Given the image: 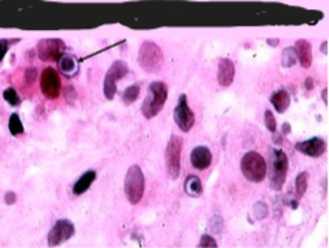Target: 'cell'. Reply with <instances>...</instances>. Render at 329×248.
Instances as JSON below:
<instances>
[{"mask_svg":"<svg viewBox=\"0 0 329 248\" xmlns=\"http://www.w3.org/2000/svg\"><path fill=\"white\" fill-rule=\"evenodd\" d=\"M198 247H211V248H216L218 247V243H216V240L212 238V236H209V235H204L200 240V243H198Z\"/></svg>","mask_w":329,"mask_h":248,"instance_id":"cell-28","label":"cell"},{"mask_svg":"<svg viewBox=\"0 0 329 248\" xmlns=\"http://www.w3.org/2000/svg\"><path fill=\"white\" fill-rule=\"evenodd\" d=\"M128 73V66L124 60H115L108 69L104 78V96L112 100L116 93V82L126 77Z\"/></svg>","mask_w":329,"mask_h":248,"instance_id":"cell-7","label":"cell"},{"mask_svg":"<svg viewBox=\"0 0 329 248\" xmlns=\"http://www.w3.org/2000/svg\"><path fill=\"white\" fill-rule=\"evenodd\" d=\"M96 180V172L95 170H88L86 173H84L80 177V180L74 184L73 187V194L75 196H80V195L85 194L88 189L91 188L92 184L95 183Z\"/></svg>","mask_w":329,"mask_h":248,"instance_id":"cell-17","label":"cell"},{"mask_svg":"<svg viewBox=\"0 0 329 248\" xmlns=\"http://www.w3.org/2000/svg\"><path fill=\"white\" fill-rule=\"evenodd\" d=\"M185 192L191 198H198L202 194V183L197 176H187L185 180Z\"/></svg>","mask_w":329,"mask_h":248,"instance_id":"cell-19","label":"cell"},{"mask_svg":"<svg viewBox=\"0 0 329 248\" xmlns=\"http://www.w3.org/2000/svg\"><path fill=\"white\" fill-rule=\"evenodd\" d=\"M8 130L12 136H19L25 132L23 124H22L21 118L18 114H11L10 119H8Z\"/></svg>","mask_w":329,"mask_h":248,"instance_id":"cell-20","label":"cell"},{"mask_svg":"<svg viewBox=\"0 0 329 248\" xmlns=\"http://www.w3.org/2000/svg\"><path fill=\"white\" fill-rule=\"evenodd\" d=\"M288 173V157L283 150H273L271 159L269 184L273 191H282Z\"/></svg>","mask_w":329,"mask_h":248,"instance_id":"cell-5","label":"cell"},{"mask_svg":"<svg viewBox=\"0 0 329 248\" xmlns=\"http://www.w3.org/2000/svg\"><path fill=\"white\" fill-rule=\"evenodd\" d=\"M191 166L197 170H205L212 163V152L208 147L198 146L191 151Z\"/></svg>","mask_w":329,"mask_h":248,"instance_id":"cell-13","label":"cell"},{"mask_svg":"<svg viewBox=\"0 0 329 248\" xmlns=\"http://www.w3.org/2000/svg\"><path fill=\"white\" fill-rule=\"evenodd\" d=\"M297 51L294 47H288L283 51L282 54V65L284 67H292V66L297 63Z\"/></svg>","mask_w":329,"mask_h":248,"instance_id":"cell-23","label":"cell"},{"mask_svg":"<svg viewBox=\"0 0 329 248\" xmlns=\"http://www.w3.org/2000/svg\"><path fill=\"white\" fill-rule=\"evenodd\" d=\"M139 92H141V88L139 85H130L127 86L122 93V99L123 102L126 103V104H131L134 103L139 96Z\"/></svg>","mask_w":329,"mask_h":248,"instance_id":"cell-22","label":"cell"},{"mask_svg":"<svg viewBox=\"0 0 329 248\" xmlns=\"http://www.w3.org/2000/svg\"><path fill=\"white\" fill-rule=\"evenodd\" d=\"M36 77H37V70L34 67H30L26 70V81L27 84H32L36 81Z\"/></svg>","mask_w":329,"mask_h":248,"instance_id":"cell-29","label":"cell"},{"mask_svg":"<svg viewBox=\"0 0 329 248\" xmlns=\"http://www.w3.org/2000/svg\"><path fill=\"white\" fill-rule=\"evenodd\" d=\"M168 99V86L163 81H153L149 84L148 95L141 106V113L146 119L154 118L163 110Z\"/></svg>","mask_w":329,"mask_h":248,"instance_id":"cell-1","label":"cell"},{"mask_svg":"<svg viewBox=\"0 0 329 248\" xmlns=\"http://www.w3.org/2000/svg\"><path fill=\"white\" fill-rule=\"evenodd\" d=\"M295 150L302 152L303 155H308V157L320 158L323 157L327 151V141L321 137H312L309 140L297 143Z\"/></svg>","mask_w":329,"mask_h":248,"instance_id":"cell-12","label":"cell"},{"mask_svg":"<svg viewBox=\"0 0 329 248\" xmlns=\"http://www.w3.org/2000/svg\"><path fill=\"white\" fill-rule=\"evenodd\" d=\"M74 224L69 220H59L48 233V246L56 247L74 236Z\"/></svg>","mask_w":329,"mask_h":248,"instance_id":"cell-11","label":"cell"},{"mask_svg":"<svg viewBox=\"0 0 329 248\" xmlns=\"http://www.w3.org/2000/svg\"><path fill=\"white\" fill-rule=\"evenodd\" d=\"M12 41L16 43V41H19V38L12 40ZM12 41H11V40H7V38H0V63L4 59L5 54H7L8 48H10V43H12Z\"/></svg>","mask_w":329,"mask_h":248,"instance_id":"cell-27","label":"cell"},{"mask_svg":"<svg viewBox=\"0 0 329 248\" xmlns=\"http://www.w3.org/2000/svg\"><path fill=\"white\" fill-rule=\"evenodd\" d=\"M295 51H297V58L303 69H309L313 62V52H312V44L305 38H299L295 41Z\"/></svg>","mask_w":329,"mask_h":248,"instance_id":"cell-15","label":"cell"},{"mask_svg":"<svg viewBox=\"0 0 329 248\" xmlns=\"http://www.w3.org/2000/svg\"><path fill=\"white\" fill-rule=\"evenodd\" d=\"M40 86H41L43 95L47 99L49 100L58 99L60 95V89H62V81H60L58 71L52 67H47L45 70H43L40 77Z\"/></svg>","mask_w":329,"mask_h":248,"instance_id":"cell-9","label":"cell"},{"mask_svg":"<svg viewBox=\"0 0 329 248\" xmlns=\"http://www.w3.org/2000/svg\"><path fill=\"white\" fill-rule=\"evenodd\" d=\"M266 43L269 44L271 47H277L279 43H280V40H279V38H268V40H266Z\"/></svg>","mask_w":329,"mask_h":248,"instance_id":"cell-32","label":"cell"},{"mask_svg":"<svg viewBox=\"0 0 329 248\" xmlns=\"http://www.w3.org/2000/svg\"><path fill=\"white\" fill-rule=\"evenodd\" d=\"M235 78V65L228 58H223L219 60L218 81L221 86H229L234 82Z\"/></svg>","mask_w":329,"mask_h":248,"instance_id":"cell-14","label":"cell"},{"mask_svg":"<svg viewBox=\"0 0 329 248\" xmlns=\"http://www.w3.org/2000/svg\"><path fill=\"white\" fill-rule=\"evenodd\" d=\"M3 99H4L5 102L8 103L10 106H12V107H16V106L21 104L19 95L16 93L14 88H7V89H4V92H3Z\"/></svg>","mask_w":329,"mask_h":248,"instance_id":"cell-24","label":"cell"},{"mask_svg":"<svg viewBox=\"0 0 329 248\" xmlns=\"http://www.w3.org/2000/svg\"><path fill=\"white\" fill-rule=\"evenodd\" d=\"M254 216L257 220H264L268 217V205L264 203V202H258V203H255L254 206Z\"/></svg>","mask_w":329,"mask_h":248,"instance_id":"cell-26","label":"cell"},{"mask_svg":"<svg viewBox=\"0 0 329 248\" xmlns=\"http://www.w3.org/2000/svg\"><path fill=\"white\" fill-rule=\"evenodd\" d=\"M308 183H309L308 172H302L297 178H295V192H297L298 198H302L303 195L306 194V191H308Z\"/></svg>","mask_w":329,"mask_h":248,"instance_id":"cell-21","label":"cell"},{"mask_svg":"<svg viewBox=\"0 0 329 248\" xmlns=\"http://www.w3.org/2000/svg\"><path fill=\"white\" fill-rule=\"evenodd\" d=\"M327 45H328V41H324V43H323V47H321V51H323V54L324 55L328 54V51H327Z\"/></svg>","mask_w":329,"mask_h":248,"instance_id":"cell-34","label":"cell"},{"mask_svg":"<svg viewBox=\"0 0 329 248\" xmlns=\"http://www.w3.org/2000/svg\"><path fill=\"white\" fill-rule=\"evenodd\" d=\"M271 103L277 113L283 114L287 108L290 107V103H291L290 93L286 89H279V91L273 92L271 96Z\"/></svg>","mask_w":329,"mask_h":248,"instance_id":"cell-16","label":"cell"},{"mask_svg":"<svg viewBox=\"0 0 329 248\" xmlns=\"http://www.w3.org/2000/svg\"><path fill=\"white\" fill-rule=\"evenodd\" d=\"M240 170L250 183H262L266 176V162L258 152L249 151L240 159Z\"/></svg>","mask_w":329,"mask_h":248,"instance_id":"cell-2","label":"cell"},{"mask_svg":"<svg viewBox=\"0 0 329 248\" xmlns=\"http://www.w3.org/2000/svg\"><path fill=\"white\" fill-rule=\"evenodd\" d=\"M264 121H265L266 129L269 130L271 133H276V118H275V115H273L271 110H265Z\"/></svg>","mask_w":329,"mask_h":248,"instance_id":"cell-25","label":"cell"},{"mask_svg":"<svg viewBox=\"0 0 329 248\" xmlns=\"http://www.w3.org/2000/svg\"><path fill=\"white\" fill-rule=\"evenodd\" d=\"M305 86H306V89H309V91H312L313 89V80H312V77H308L306 78V81H305Z\"/></svg>","mask_w":329,"mask_h":248,"instance_id":"cell-31","label":"cell"},{"mask_svg":"<svg viewBox=\"0 0 329 248\" xmlns=\"http://www.w3.org/2000/svg\"><path fill=\"white\" fill-rule=\"evenodd\" d=\"M174 121L178 125V128L182 132H190L191 128L194 126L196 122V115L191 111L190 106L187 103L186 95H181L179 102L176 104L175 110H174Z\"/></svg>","mask_w":329,"mask_h":248,"instance_id":"cell-10","label":"cell"},{"mask_svg":"<svg viewBox=\"0 0 329 248\" xmlns=\"http://www.w3.org/2000/svg\"><path fill=\"white\" fill-rule=\"evenodd\" d=\"M138 63L146 73H157L164 63V55L153 41H143L138 51Z\"/></svg>","mask_w":329,"mask_h":248,"instance_id":"cell-3","label":"cell"},{"mask_svg":"<svg viewBox=\"0 0 329 248\" xmlns=\"http://www.w3.org/2000/svg\"><path fill=\"white\" fill-rule=\"evenodd\" d=\"M59 67L60 70L63 71L66 76H74L75 73L78 71V63L73 55L64 54L60 59H59Z\"/></svg>","mask_w":329,"mask_h":248,"instance_id":"cell-18","label":"cell"},{"mask_svg":"<svg viewBox=\"0 0 329 248\" xmlns=\"http://www.w3.org/2000/svg\"><path fill=\"white\" fill-rule=\"evenodd\" d=\"M4 202L5 205L12 206L16 202V194L15 192H12V191H8L7 194L4 195Z\"/></svg>","mask_w":329,"mask_h":248,"instance_id":"cell-30","label":"cell"},{"mask_svg":"<svg viewBox=\"0 0 329 248\" xmlns=\"http://www.w3.org/2000/svg\"><path fill=\"white\" fill-rule=\"evenodd\" d=\"M282 132L284 133V135H288V133L291 132V126H290V124H287V122H286V124H283Z\"/></svg>","mask_w":329,"mask_h":248,"instance_id":"cell-33","label":"cell"},{"mask_svg":"<svg viewBox=\"0 0 329 248\" xmlns=\"http://www.w3.org/2000/svg\"><path fill=\"white\" fill-rule=\"evenodd\" d=\"M66 44L60 38H43L37 44L38 58L44 62H59L64 55Z\"/></svg>","mask_w":329,"mask_h":248,"instance_id":"cell-8","label":"cell"},{"mask_svg":"<svg viewBox=\"0 0 329 248\" xmlns=\"http://www.w3.org/2000/svg\"><path fill=\"white\" fill-rule=\"evenodd\" d=\"M183 147V139L181 136L172 135L165 148V166L167 173L172 180L181 176V152Z\"/></svg>","mask_w":329,"mask_h":248,"instance_id":"cell-6","label":"cell"},{"mask_svg":"<svg viewBox=\"0 0 329 248\" xmlns=\"http://www.w3.org/2000/svg\"><path fill=\"white\" fill-rule=\"evenodd\" d=\"M327 93H328V89L325 88L324 91H323V100H324V103L327 104L328 103V97H327Z\"/></svg>","mask_w":329,"mask_h":248,"instance_id":"cell-35","label":"cell"},{"mask_svg":"<svg viewBox=\"0 0 329 248\" xmlns=\"http://www.w3.org/2000/svg\"><path fill=\"white\" fill-rule=\"evenodd\" d=\"M145 192V176L138 165L128 167L124 178V194L130 205H138Z\"/></svg>","mask_w":329,"mask_h":248,"instance_id":"cell-4","label":"cell"}]
</instances>
